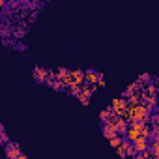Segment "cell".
Masks as SVG:
<instances>
[{
  "label": "cell",
  "instance_id": "30bf717a",
  "mask_svg": "<svg viewBox=\"0 0 159 159\" xmlns=\"http://www.w3.org/2000/svg\"><path fill=\"white\" fill-rule=\"evenodd\" d=\"M150 159H159V157H150Z\"/></svg>",
  "mask_w": 159,
  "mask_h": 159
},
{
  "label": "cell",
  "instance_id": "5b68a950",
  "mask_svg": "<svg viewBox=\"0 0 159 159\" xmlns=\"http://www.w3.org/2000/svg\"><path fill=\"white\" fill-rule=\"evenodd\" d=\"M34 77H36V81H39V83H45L47 79H49V71H47L45 67H39V66H36V67H34Z\"/></svg>",
  "mask_w": 159,
  "mask_h": 159
},
{
  "label": "cell",
  "instance_id": "8992f818",
  "mask_svg": "<svg viewBox=\"0 0 159 159\" xmlns=\"http://www.w3.org/2000/svg\"><path fill=\"white\" fill-rule=\"evenodd\" d=\"M109 142H111V146L116 150L122 142H124V137H120V135H116V137H112V139H109Z\"/></svg>",
  "mask_w": 159,
  "mask_h": 159
},
{
  "label": "cell",
  "instance_id": "6da1fadb",
  "mask_svg": "<svg viewBox=\"0 0 159 159\" xmlns=\"http://www.w3.org/2000/svg\"><path fill=\"white\" fill-rule=\"evenodd\" d=\"M125 107H127V101H125L124 98H116V99H112L111 111H112V114H114V116H118V118H120V116L124 114Z\"/></svg>",
  "mask_w": 159,
  "mask_h": 159
},
{
  "label": "cell",
  "instance_id": "277c9868",
  "mask_svg": "<svg viewBox=\"0 0 159 159\" xmlns=\"http://www.w3.org/2000/svg\"><path fill=\"white\" fill-rule=\"evenodd\" d=\"M133 144V150H135V153H144V152H148V139H142V137H139L137 140H133L131 142Z\"/></svg>",
  "mask_w": 159,
  "mask_h": 159
},
{
  "label": "cell",
  "instance_id": "3957f363",
  "mask_svg": "<svg viewBox=\"0 0 159 159\" xmlns=\"http://www.w3.org/2000/svg\"><path fill=\"white\" fill-rule=\"evenodd\" d=\"M21 153H23V152H21L19 144H15V142H8V144H6V157H8V159H17Z\"/></svg>",
  "mask_w": 159,
  "mask_h": 159
},
{
  "label": "cell",
  "instance_id": "52a82bcc",
  "mask_svg": "<svg viewBox=\"0 0 159 159\" xmlns=\"http://www.w3.org/2000/svg\"><path fill=\"white\" fill-rule=\"evenodd\" d=\"M112 116H114V114H112V111H111V107H109V109H105V111L101 112V120H103V124H105V122H107L109 118H112Z\"/></svg>",
  "mask_w": 159,
  "mask_h": 159
},
{
  "label": "cell",
  "instance_id": "7a4b0ae2",
  "mask_svg": "<svg viewBox=\"0 0 159 159\" xmlns=\"http://www.w3.org/2000/svg\"><path fill=\"white\" fill-rule=\"evenodd\" d=\"M103 75L101 73H98V71H94V69H88V71H84V84H88V86H94L99 79H101Z\"/></svg>",
  "mask_w": 159,
  "mask_h": 159
},
{
  "label": "cell",
  "instance_id": "9c48e42d",
  "mask_svg": "<svg viewBox=\"0 0 159 159\" xmlns=\"http://www.w3.org/2000/svg\"><path fill=\"white\" fill-rule=\"evenodd\" d=\"M2 6H6V2H4V0H0V8H2Z\"/></svg>",
  "mask_w": 159,
  "mask_h": 159
},
{
  "label": "cell",
  "instance_id": "ba28073f",
  "mask_svg": "<svg viewBox=\"0 0 159 159\" xmlns=\"http://www.w3.org/2000/svg\"><path fill=\"white\" fill-rule=\"evenodd\" d=\"M17 159H28V157H26V155H25V153H21V155H19V157H17Z\"/></svg>",
  "mask_w": 159,
  "mask_h": 159
}]
</instances>
